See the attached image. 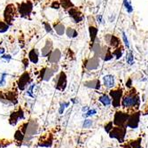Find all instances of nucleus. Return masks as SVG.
<instances>
[{
  "mask_svg": "<svg viewBox=\"0 0 148 148\" xmlns=\"http://www.w3.org/2000/svg\"><path fill=\"white\" fill-rule=\"evenodd\" d=\"M99 100L105 106H107L112 104V99L108 96L106 95V94H103V95H101L99 98Z\"/></svg>",
  "mask_w": 148,
  "mask_h": 148,
  "instance_id": "a211bd4d",
  "label": "nucleus"
},
{
  "mask_svg": "<svg viewBox=\"0 0 148 148\" xmlns=\"http://www.w3.org/2000/svg\"><path fill=\"white\" fill-rule=\"evenodd\" d=\"M141 114L139 112H134L129 115V119L127 121L126 127L130 129H137L139 125Z\"/></svg>",
  "mask_w": 148,
  "mask_h": 148,
  "instance_id": "0eeeda50",
  "label": "nucleus"
},
{
  "mask_svg": "<svg viewBox=\"0 0 148 148\" xmlns=\"http://www.w3.org/2000/svg\"><path fill=\"white\" fill-rule=\"evenodd\" d=\"M129 114L123 112V111H117L114 114L113 123L115 126H126L127 121L129 119Z\"/></svg>",
  "mask_w": 148,
  "mask_h": 148,
  "instance_id": "20e7f679",
  "label": "nucleus"
},
{
  "mask_svg": "<svg viewBox=\"0 0 148 148\" xmlns=\"http://www.w3.org/2000/svg\"><path fill=\"white\" fill-rule=\"evenodd\" d=\"M14 138H15V139L16 140H18V141H22V139H23V138H24V135H23V132H21V130H17L16 132H15V135H14Z\"/></svg>",
  "mask_w": 148,
  "mask_h": 148,
  "instance_id": "c85d7f7f",
  "label": "nucleus"
},
{
  "mask_svg": "<svg viewBox=\"0 0 148 148\" xmlns=\"http://www.w3.org/2000/svg\"><path fill=\"white\" fill-rule=\"evenodd\" d=\"M88 109H89V107L86 106V107H84V108H83V111H89Z\"/></svg>",
  "mask_w": 148,
  "mask_h": 148,
  "instance_id": "a18cd8bd",
  "label": "nucleus"
},
{
  "mask_svg": "<svg viewBox=\"0 0 148 148\" xmlns=\"http://www.w3.org/2000/svg\"><path fill=\"white\" fill-rule=\"evenodd\" d=\"M141 141H142V139L140 138H138L137 139L130 141L129 144L131 148H141Z\"/></svg>",
  "mask_w": 148,
  "mask_h": 148,
  "instance_id": "4be33fe9",
  "label": "nucleus"
},
{
  "mask_svg": "<svg viewBox=\"0 0 148 148\" xmlns=\"http://www.w3.org/2000/svg\"><path fill=\"white\" fill-rule=\"evenodd\" d=\"M126 60H127V63L130 64V65H133L134 64V57H133V54H132L131 51H130L127 54Z\"/></svg>",
  "mask_w": 148,
  "mask_h": 148,
  "instance_id": "7c9ffc66",
  "label": "nucleus"
},
{
  "mask_svg": "<svg viewBox=\"0 0 148 148\" xmlns=\"http://www.w3.org/2000/svg\"><path fill=\"white\" fill-rule=\"evenodd\" d=\"M110 45L112 47H118L120 45V40L118 37H116L115 36H111L110 37V40H109V42Z\"/></svg>",
  "mask_w": 148,
  "mask_h": 148,
  "instance_id": "5701e85b",
  "label": "nucleus"
},
{
  "mask_svg": "<svg viewBox=\"0 0 148 148\" xmlns=\"http://www.w3.org/2000/svg\"><path fill=\"white\" fill-rule=\"evenodd\" d=\"M139 104H140L139 96L137 94L135 89H132L122 99V106L127 109L134 108L135 106H138Z\"/></svg>",
  "mask_w": 148,
  "mask_h": 148,
  "instance_id": "f257e3e1",
  "label": "nucleus"
},
{
  "mask_svg": "<svg viewBox=\"0 0 148 148\" xmlns=\"http://www.w3.org/2000/svg\"><path fill=\"white\" fill-rule=\"evenodd\" d=\"M113 55H114L116 57V59H120L123 55V48L120 47V48H117L116 50H114L113 51Z\"/></svg>",
  "mask_w": 148,
  "mask_h": 148,
  "instance_id": "cd10ccee",
  "label": "nucleus"
},
{
  "mask_svg": "<svg viewBox=\"0 0 148 148\" xmlns=\"http://www.w3.org/2000/svg\"><path fill=\"white\" fill-rule=\"evenodd\" d=\"M66 86V76L64 72H61L58 77V82L56 84V88L60 90H64Z\"/></svg>",
  "mask_w": 148,
  "mask_h": 148,
  "instance_id": "1a4fd4ad",
  "label": "nucleus"
},
{
  "mask_svg": "<svg viewBox=\"0 0 148 148\" xmlns=\"http://www.w3.org/2000/svg\"><path fill=\"white\" fill-rule=\"evenodd\" d=\"M29 81V73L25 72L24 74L21 75V76L20 77L19 81H18V86L20 88V90H24L26 85L28 84Z\"/></svg>",
  "mask_w": 148,
  "mask_h": 148,
  "instance_id": "9b49d317",
  "label": "nucleus"
},
{
  "mask_svg": "<svg viewBox=\"0 0 148 148\" xmlns=\"http://www.w3.org/2000/svg\"><path fill=\"white\" fill-rule=\"evenodd\" d=\"M9 25L3 21H0V33H5L8 30Z\"/></svg>",
  "mask_w": 148,
  "mask_h": 148,
  "instance_id": "393cba45",
  "label": "nucleus"
},
{
  "mask_svg": "<svg viewBox=\"0 0 148 148\" xmlns=\"http://www.w3.org/2000/svg\"><path fill=\"white\" fill-rule=\"evenodd\" d=\"M52 51V43L51 40H47L45 45L42 48L41 53H42V56L43 57H47L48 55L51 54V52Z\"/></svg>",
  "mask_w": 148,
  "mask_h": 148,
  "instance_id": "4468645a",
  "label": "nucleus"
},
{
  "mask_svg": "<svg viewBox=\"0 0 148 148\" xmlns=\"http://www.w3.org/2000/svg\"><path fill=\"white\" fill-rule=\"evenodd\" d=\"M97 114V110L96 109H91V110H89L87 111V113L84 114L85 117H90V116H92L94 114Z\"/></svg>",
  "mask_w": 148,
  "mask_h": 148,
  "instance_id": "f704fd0d",
  "label": "nucleus"
},
{
  "mask_svg": "<svg viewBox=\"0 0 148 148\" xmlns=\"http://www.w3.org/2000/svg\"><path fill=\"white\" fill-rule=\"evenodd\" d=\"M51 7H52L53 9H59V8L60 7V2L54 1V2L52 3V5H51Z\"/></svg>",
  "mask_w": 148,
  "mask_h": 148,
  "instance_id": "e433bc0d",
  "label": "nucleus"
},
{
  "mask_svg": "<svg viewBox=\"0 0 148 148\" xmlns=\"http://www.w3.org/2000/svg\"><path fill=\"white\" fill-rule=\"evenodd\" d=\"M66 36L70 38H73V37H76L77 36V32L75 29H72V28H68L66 29Z\"/></svg>",
  "mask_w": 148,
  "mask_h": 148,
  "instance_id": "a878e982",
  "label": "nucleus"
},
{
  "mask_svg": "<svg viewBox=\"0 0 148 148\" xmlns=\"http://www.w3.org/2000/svg\"><path fill=\"white\" fill-rule=\"evenodd\" d=\"M5 75H3V76L0 78V86H3L5 84Z\"/></svg>",
  "mask_w": 148,
  "mask_h": 148,
  "instance_id": "ea45409f",
  "label": "nucleus"
},
{
  "mask_svg": "<svg viewBox=\"0 0 148 148\" xmlns=\"http://www.w3.org/2000/svg\"><path fill=\"white\" fill-rule=\"evenodd\" d=\"M92 124H93V122H92V121L90 120V119H87V120L84 121V124H83V128H84V129H89V128H90V127L92 126Z\"/></svg>",
  "mask_w": 148,
  "mask_h": 148,
  "instance_id": "473e14b6",
  "label": "nucleus"
},
{
  "mask_svg": "<svg viewBox=\"0 0 148 148\" xmlns=\"http://www.w3.org/2000/svg\"><path fill=\"white\" fill-rule=\"evenodd\" d=\"M32 10H33V4L30 1H29V0L20 4L18 7V12L22 17L29 16L31 13Z\"/></svg>",
  "mask_w": 148,
  "mask_h": 148,
  "instance_id": "423d86ee",
  "label": "nucleus"
},
{
  "mask_svg": "<svg viewBox=\"0 0 148 148\" xmlns=\"http://www.w3.org/2000/svg\"><path fill=\"white\" fill-rule=\"evenodd\" d=\"M29 59L34 64H36L38 62V51H37L36 49H32L29 51Z\"/></svg>",
  "mask_w": 148,
  "mask_h": 148,
  "instance_id": "f3484780",
  "label": "nucleus"
},
{
  "mask_svg": "<svg viewBox=\"0 0 148 148\" xmlns=\"http://www.w3.org/2000/svg\"><path fill=\"white\" fill-rule=\"evenodd\" d=\"M123 38L124 44H125V45L127 46V48H130L129 40H128V38H127V36H126V34H125V32H124V31H123Z\"/></svg>",
  "mask_w": 148,
  "mask_h": 148,
  "instance_id": "c9c22d12",
  "label": "nucleus"
},
{
  "mask_svg": "<svg viewBox=\"0 0 148 148\" xmlns=\"http://www.w3.org/2000/svg\"><path fill=\"white\" fill-rule=\"evenodd\" d=\"M89 32H90V40L91 42L94 43L95 40L97 38V34H98V29L95 28L94 26H90L89 28Z\"/></svg>",
  "mask_w": 148,
  "mask_h": 148,
  "instance_id": "6ab92c4d",
  "label": "nucleus"
},
{
  "mask_svg": "<svg viewBox=\"0 0 148 148\" xmlns=\"http://www.w3.org/2000/svg\"><path fill=\"white\" fill-rule=\"evenodd\" d=\"M112 58H113V53L111 52V51H110L108 48H107V51H106V54H105V56H104V60L108 61V60H110Z\"/></svg>",
  "mask_w": 148,
  "mask_h": 148,
  "instance_id": "c756f323",
  "label": "nucleus"
},
{
  "mask_svg": "<svg viewBox=\"0 0 148 148\" xmlns=\"http://www.w3.org/2000/svg\"><path fill=\"white\" fill-rule=\"evenodd\" d=\"M113 125H114V123H113V122H110V123H108L107 124H106V126H105V130H106L107 133H109V132L112 130V129L114 128Z\"/></svg>",
  "mask_w": 148,
  "mask_h": 148,
  "instance_id": "72a5a7b5",
  "label": "nucleus"
},
{
  "mask_svg": "<svg viewBox=\"0 0 148 148\" xmlns=\"http://www.w3.org/2000/svg\"><path fill=\"white\" fill-rule=\"evenodd\" d=\"M84 85L88 88H92V89H96L99 90L100 88V82L98 79L95 80H91V81H88V82L84 83Z\"/></svg>",
  "mask_w": 148,
  "mask_h": 148,
  "instance_id": "dca6fc26",
  "label": "nucleus"
},
{
  "mask_svg": "<svg viewBox=\"0 0 148 148\" xmlns=\"http://www.w3.org/2000/svg\"><path fill=\"white\" fill-rule=\"evenodd\" d=\"M20 118H23V112L22 110H19L18 112L16 113H12L11 114V117H10V123L12 125H14L17 122H18V120Z\"/></svg>",
  "mask_w": 148,
  "mask_h": 148,
  "instance_id": "2eb2a0df",
  "label": "nucleus"
},
{
  "mask_svg": "<svg viewBox=\"0 0 148 148\" xmlns=\"http://www.w3.org/2000/svg\"><path fill=\"white\" fill-rule=\"evenodd\" d=\"M123 3H124V6H125L126 10H127V12H128L129 13H131L132 11H133V7H132V5H131V1H130V0H124Z\"/></svg>",
  "mask_w": 148,
  "mask_h": 148,
  "instance_id": "bb28decb",
  "label": "nucleus"
},
{
  "mask_svg": "<svg viewBox=\"0 0 148 148\" xmlns=\"http://www.w3.org/2000/svg\"><path fill=\"white\" fill-rule=\"evenodd\" d=\"M51 142H52V138H51L49 139V135H48V136H47V138H42V140L40 141V143H39V145H40V146H46V147H49V146L51 145Z\"/></svg>",
  "mask_w": 148,
  "mask_h": 148,
  "instance_id": "412c9836",
  "label": "nucleus"
},
{
  "mask_svg": "<svg viewBox=\"0 0 148 148\" xmlns=\"http://www.w3.org/2000/svg\"><path fill=\"white\" fill-rule=\"evenodd\" d=\"M126 86L129 88H131V80L130 79H129V81L126 83Z\"/></svg>",
  "mask_w": 148,
  "mask_h": 148,
  "instance_id": "a19ab883",
  "label": "nucleus"
},
{
  "mask_svg": "<svg viewBox=\"0 0 148 148\" xmlns=\"http://www.w3.org/2000/svg\"><path fill=\"white\" fill-rule=\"evenodd\" d=\"M16 12H17V9L14 5L10 4L5 7V11H4V18H5V21L8 25L12 23L13 20H14Z\"/></svg>",
  "mask_w": 148,
  "mask_h": 148,
  "instance_id": "7ed1b4c3",
  "label": "nucleus"
},
{
  "mask_svg": "<svg viewBox=\"0 0 148 148\" xmlns=\"http://www.w3.org/2000/svg\"><path fill=\"white\" fill-rule=\"evenodd\" d=\"M69 106V103H64V104H62L61 105V106H60V114H62L63 113V111H64V109H65V107L66 106Z\"/></svg>",
  "mask_w": 148,
  "mask_h": 148,
  "instance_id": "4c0bfd02",
  "label": "nucleus"
},
{
  "mask_svg": "<svg viewBox=\"0 0 148 148\" xmlns=\"http://www.w3.org/2000/svg\"><path fill=\"white\" fill-rule=\"evenodd\" d=\"M126 126H115L112 129V130L109 132V137L111 138L117 139L119 143H123L126 136Z\"/></svg>",
  "mask_w": 148,
  "mask_h": 148,
  "instance_id": "f03ea898",
  "label": "nucleus"
},
{
  "mask_svg": "<svg viewBox=\"0 0 148 148\" xmlns=\"http://www.w3.org/2000/svg\"><path fill=\"white\" fill-rule=\"evenodd\" d=\"M103 84L106 88L111 89L114 87V77L112 75H106L103 77Z\"/></svg>",
  "mask_w": 148,
  "mask_h": 148,
  "instance_id": "ddd939ff",
  "label": "nucleus"
},
{
  "mask_svg": "<svg viewBox=\"0 0 148 148\" xmlns=\"http://www.w3.org/2000/svg\"><path fill=\"white\" fill-rule=\"evenodd\" d=\"M123 148H131L130 147V144H128V145H124Z\"/></svg>",
  "mask_w": 148,
  "mask_h": 148,
  "instance_id": "c03bdc74",
  "label": "nucleus"
},
{
  "mask_svg": "<svg viewBox=\"0 0 148 148\" xmlns=\"http://www.w3.org/2000/svg\"><path fill=\"white\" fill-rule=\"evenodd\" d=\"M101 21H102V16L101 15H99L98 16V22L99 23H101Z\"/></svg>",
  "mask_w": 148,
  "mask_h": 148,
  "instance_id": "37998d69",
  "label": "nucleus"
},
{
  "mask_svg": "<svg viewBox=\"0 0 148 148\" xmlns=\"http://www.w3.org/2000/svg\"><path fill=\"white\" fill-rule=\"evenodd\" d=\"M54 29L56 31V33L60 36H62L65 32V27L63 24L61 23H58V24H55L54 25Z\"/></svg>",
  "mask_w": 148,
  "mask_h": 148,
  "instance_id": "aec40b11",
  "label": "nucleus"
},
{
  "mask_svg": "<svg viewBox=\"0 0 148 148\" xmlns=\"http://www.w3.org/2000/svg\"><path fill=\"white\" fill-rule=\"evenodd\" d=\"M99 65V59L98 56H94L91 59H90L89 60H87L85 62V68L88 70H94L97 69L98 66Z\"/></svg>",
  "mask_w": 148,
  "mask_h": 148,
  "instance_id": "6e6552de",
  "label": "nucleus"
},
{
  "mask_svg": "<svg viewBox=\"0 0 148 148\" xmlns=\"http://www.w3.org/2000/svg\"><path fill=\"white\" fill-rule=\"evenodd\" d=\"M123 90L122 89H116V90H112L109 93V95L111 97L112 104L113 106L117 108L120 107L121 104H122V99H123Z\"/></svg>",
  "mask_w": 148,
  "mask_h": 148,
  "instance_id": "39448f33",
  "label": "nucleus"
},
{
  "mask_svg": "<svg viewBox=\"0 0 148 148\" xmlns=\"http://www.w3.org/2000/svg\"><path fill=\"white\" fill-rule=\"evenodd\" d=\"M5 98L7 99H9V100H12V101H13V100H15L16 99V94L15 93H13V92H8L7 94H5ZM16 101V100H15Z\"/></svg>",
  "mask_w": 148,
  "mask_h": 148,
  "instance_id": "2f4dec72",
  "label": "nucleus"
},
{
  "mask_svg": "<svg viewBox=\"0 0 148 148\" xmlns=\"http://www.w3.org/2000/svg\"><path fill=\"white\" fill-rule=\"evenodd\" d=\"M44 25H45V28L46 29L47 32H51V26L47 23V22H44Z\"/></svg>",
  "mask_w": 148,
  "mask_h": 148,
  "instance_id": "58836bf2",
  "label": "nucleus"
},
{
  "mask_svg": "<svg viewBox=\"0 0 148 148\" xmlns=\"http://www.w3.org/2000/svg\"><path fill=\"white\" fill-rule=\"evenodd\" d=\"M60 5L65 8V9H70L74 7L72 2L70 0H60Z\"/></svg>",
  "mask_w": 148,
  "mask_h": 148,
  "instance_id": "b1692460",
  "label": "nucleus"
},
{
  "mask_svg": "<svg viewBox=\"0 0 148 148\" xmlns=\"http://www.w3.org/2000/svg\"><path fill=\"white\" fill-rule=\"evenodd\" d=\"M69 16L73 18V20L75 21V22H80L81 21L83 20V16H82V13H81L77 9L72 7L69 10Z\"/></svg>",
  "mask_w": 148,
  "mask_h": 148,
  "instance_id": "f8f14e48",
  "label": "nucleus"
},
{
  "mask_svg": "<svg viewBox=\"0 0 148 148\" xmlns=\"http://www.w3.org/2000/svg\"><path fill=\"white\" fill-rule=\"evenodd\" d=\"M60 57H61L60 51L59 49L53 50L51 52V54L49 55V62L51 63V64H55V63H57L60 60Z\"/></svg>",
  "mask_w": 148,
  "mask_h": 148,
  "instance_id": "9d476101",
  "label": "nucleus"
},
{
  "mask_svg": "<svg viewBox=\"0 0 148 148\" xmlns=\"http://www.w3.org/2000/svg\"><path fill=\"white\" fill-rule=\"evenodd\" d=\"M23 62H24L25 66H29V60H28V59H25V60H23Z\"/></svg>",
  "mask_w": 148,
  "mask_h": 148,
  "instance_id": "79ce46f5",
  "label": "nucleus"
}]
</instances>
